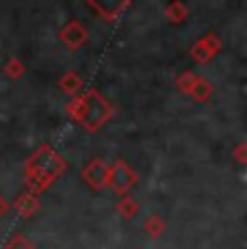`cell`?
<instances>
[{"mask_svg":"<svg viewBox=\"0 0 247 249\" xmlns=\"http://www.w3.org/2000/svg\"><path fill=\"white\" fill-rule=\"evenodd\" d=\"M70 111L76 113V117H78L80 122L96 128L111 115V107H108V102L100 93L89 91V93H85L80 100H76L72 107H70Z\"/></svg>","mask_w":247,"mask_h":249,"instance_id":"cell-1","label":"cell"},{"mask_svg":"<svg viewBox=\"0 0 247 249\" xmlns=\"http://www.w3.org/2000/svg\"><path fill=\"white\" fill-rule=\"evenodd\" d=\"M91 9H96L104 20H115L124 9L130 4V0H87Z\"/></svg>","mask_w":247,"mask_h":249,"instance_id":"cell-2","label":"cell"},{"mask_svg":"<svg viewBox=\"0 0 247 249\" xmlns=\"http://www.w3.org/2000/svg\"><path fill=\"white\" fill-rule=\"evenodd\" d=\"M219 46H221L219 37H217L215 33H208V35L204 37V39L199 41L195 48H193V59H197V61H208L217 50H219Z\"/></svg>","mask_w":247,"mask_h":249,"instance_id":"cell-3","label":"cell"},{"mask_svg":"<svg viewBox=\"0 0 247 249\" xmlns=\"http://www.w3.org/2000/svg\"><path fill=\"white\" fill-rule=\"evenodd\" d=\"M61 39H63L70 48H78V46L85 44V39H87V31H85L78 22H70L68 26L61 31Z\"/></svg>","mask_w":247,"mask_h":249,"instance_id":"cell-4","label":"cell"},{"mask_svg":"<svg viewBox=\"0 0 247 249\" xmlns=\"http://www.w3.org/2000/svg\"><path fill=\"white\" fill-rule=\"evenodd\" d=\"M165 13H167V18L172 22H182L184 18H187V7H184L180 0H174V2L167 4V11Z\"/></svg>","mask_w":247,"mask_h":249,"instance_id":"cell-5","label":"cell"},{"mask_svg":"<svg viewBox=\"0 0 247 249\" xmlns=\"http://www.w3.org/2000/svg\"><path fill=\"white\" fill-rule=\"evenodd\" d=\"M211 91L212 87L206 83V80H202V78H195V85H193V89H191V93L195 95L197 100H206L208 95H211Z\"/></svg>","mask_w":247,"mask_h":249,"instance_id":"cell-6","label":"cell"},{"mask_svg":"<svg viewBox=\"0 0 247 249\" xmlns=\"http://www.w3.org/2000/svg\"><path fill=\"white\" fill-rule=\"evenodd\" d=\"M61 85H63L65 91H76V89L80 87V78L76 74H68L63 80H61Z\"/></svg>","mask_w":247,"mask_h":249,"instance_id":"cell-7","label":"cell"},{"mask_svg":"<svg viewBox=\"0 0 247 249\" xmlns=\"http://www.w3.org/2000/svg\"><path fill=\"white\" fill-rule=\"evenodd\" d=\"M178 85H180V89H182V91H191L193 85H195V76H193V74H184L182 78L178 80Z\"/></svg>","mask_w":247,"mask_h":249,"instance_id":"cell-8","label":"cell"},{"mask_svg":"<svg viewBox=\"0 0 247 249\" xmlns=\"http://www.w3.org/2000/svg\"><path fill=\"white\" fill-rule=\"evenodd\" d=\"M7 71H9V74H11V76H20L22 71H24V68H22V63H20V61H16V59H13V61H9Z\"/></svg>","mask_w":247,"mask_h":249,"instance_id":"cell-9","label":"cell"}]
</instances>
